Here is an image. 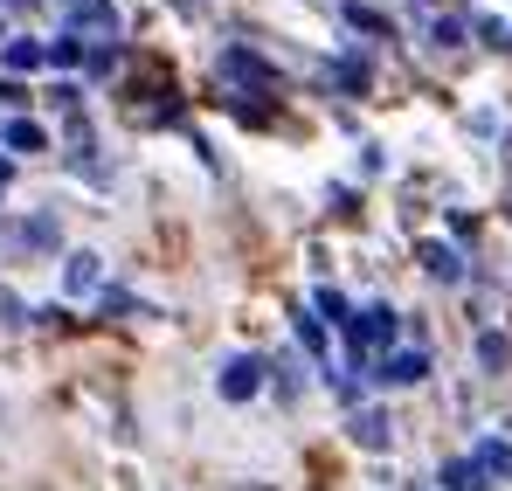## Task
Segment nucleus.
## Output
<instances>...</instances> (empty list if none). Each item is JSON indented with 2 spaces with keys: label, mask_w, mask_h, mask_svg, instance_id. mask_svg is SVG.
<instances>
[{
  "label": "nucleus",
  "mask_w": 512,
  "mask_h": 491,
  "mask_svg": "<svg viewBox=\"0 0 512 491\" xmlns=\"http://www.w3.org/2000/svg\"><path fill=\"white\" fill-rule=\"evenodd\" d=\"M56 7H63V21H70L77 42H97V49L118 42V7L111 0H56Z\"/></svg>",
  "instance_id": "nucleus-1"
},
{
  "label": "nucleus",
  "mask_w": 512,
  "mask_h": 491,
  "mask_svg": "<svg viewBox=\"0 0 512 491\" xmlns=\"http://www.w3.org/2000/svg\"><path fill=\"white\" fill-rule=\"evenodd\" d=\"M346 332H353V353H381V346L395 339V312H388V305H367V312L346 319Z\"/></svg>",
  "instance_id": "nucleus-2"
},
{
  "label": "nucleus",
  "mask_w": 512,
  "mask_h": 491,
  "mask_svg": "<svg viewBox=\"0 0 512 491\" xmlns=\"http://www.w3.org/2000/svg\"><path fill=\"white\" fill-rule=\"evenodd\" d=\"M222 77H229V83H250L256 97H277V77L256 63L250 49H229V56H222Z\"/></svg>",
  "instance_id": "nucleus-3"
},
{
  "label": "nucleus",
  "mask_w": 512,
  "mask_h": 491,
  "mask_svg": "<svg viewBox=\"0 0 512 491\" xmlns=\"http://www.w3.org/2000/svg\"><path fill=\"white\" fill-rule=\"evenodd\" d=\"M423 374H429V360H423V353H388V360L374 367V381H388V388H416Z\"/></svg>",
  "instance_id": "nucleus-4"
},
{
  "label": "nucleus",
  "mask_w": 512,
  "mask_h": 491,
  "mask_svg": "<svg viewBox=\"0 0 512 491\" xmlns=\"http://www.w3.org/2000/svg\"><path fill=\"white\" fill-rule=\"evenodd\" d=\"M256 388H263V360H229L222 367V395L229 402H250Z\"/></svg>",
  "instance_id": "nucleus-5"
},
{
  "label": "nucleus",
  "mask_w": 512,
  "mask_h": 491,
  "mask_svg": "<svg viewBox=\"0 0 512 491\" xmlns=\"http://www.w3.org/2000/svg\"><path fill=\"white\" fill-rule=\"evenodd\" d=\"M0 139H7L14 153H42V146H49V132H42L35 118H7V125H0Z\"/></svg>",
  "instance_id": "nucleus-6"
},
{
  "label": "nucleus",
  "mask_w": 512,
  "mask_h": 491,
  "mask_svg": "<svg viewBox=\"0 0 512 491\" xmlns=\"http://www.w3.org/2000/svg\"><path fill=\"white\" fill-rule=\"evenodd\" d=\"M353 443H360V450H388V415L360 409V415H353Z\"/></svg>",
  "instance_id": "nucleus-7"
},
{
  "label": "nucleus",
  "mask_w": 512,
  "mask_h": 491,
  "mask_svg": "<svg viewBox=\"0 0 512 491\" xmlns=\"http://www.w3.org/2000/svg\"><path fill=\"white\" fill-rule=\"evenodd\" d=\"M443 491H485V464H478V457L443 464Z\"/></svg>",
  "instance_id": "nucleus-8"
},
{
  "label": "nucleus",
  "mask_w": 512,
  "mask_h": 491,
  "mask_svg": "<svg viewBox=\"0 0 512 491\" xmlns=\"http://www.w3.org/2000/svg\"><path fill=\"white\" fill-rule=\"evenodd\" d=\"M0 56H7V70H42V63H49V42H28V35H21V42H7Z\"/></svg>",
  "instance_id": "nucleus-9"
},
{
  "label": "nucleus",
  "mask_w": 512,
  "mask_h": 491,
  "mask_svg": "<svg viewBox=\"0 0 512 491\" xmlns=\"http://www.w3.org/2000/svg\"><path fill=\"white\" fill-rule=\"evenodd\" d=\"M423 270H429V277H443V284H450V277H457L464 263H457V249H450V243H423Z\"/></svg>",
  "instance_id": "nucleus-10"
},
{
  "label": "nucleus",
  "mask_w": 512,
  "mask_h": 491,
  "mask_svg": "<svg viewBox=\"0 0 512 491\" xmlns=\"http://www.w3.org/2000/svg\"><path fill=\"white\" fill-rule=\"evenodd\" d=\"M478 464H485V478H512V443H478Z\"/></svg>",
  "instance_id": "nucleus-11"
},
{
  "label": "nucleus",
  "mask_w": 512,
  "mask_h": 491,
  "mask_svg": "<svg viewBox=\"0 0 512 491\" xmlns=\"http://www.w3.org/2000/svg\"><path fill=\"white\" fill-rule=\"evenodd\" d=\"M77 56H84V42H77V35H63V42H49V63H56V70H70Z\"/></svg>",
  "instance_id": "nucleus-12"
},
{
  "label": "nucleus",
  "mask_w": 512,
  "mask_h": 491,
  "mask_svg": "<svg viewBox=\"0 0 512 491\" xmlns=\"http://www.w3.org/2000/svg\"><path fill=\"white\" fill-rule=\"evenodd\" d=\"M70 284H77V291L97 284V256H70Z\"/></svg>",
  "instance_id": "nucleus-13"
},
{
  "label": "nucleus",
  "mask_w": 512,
  "mask_h": 491,
  "mask_svg": "<svg viewBox=\"0 0 512 491\" xmlns=\"http://www.w3.org/2000/svg\"><path fill=\"white\" fill-rule=\"evenodd\" d=\"M312 305H319V319H340V326H346V298H340V291H319Z\"/></svg>",
  "instance_id": "nucleus-14"
},
{
  "label": "nucleus",
  "mask_w": 512,
  "mask_h": 491,
  "mask_svg": "<svg viewBox=\"0 0 512 491\" xmlns=\"http://www.w3.org/2000/svg\"><path fill=\"white\" fill-rule=\"evenodd\" d=\"M340 90H367V63L346 56V63H340Z\"/></svg>",
  "instance_id": "nucleus-15"
},
{
  "label": "nucleus",
  "mask_w": 512,
  "mask_h": 491,
  "mask_svg": "<svg viewBox=\"0 0 512 491\" xmlns=\"http://www.w3.org/2000/svg\"><path fill=\"white\" fill-rule=\"evenodd\" d=\"M478 353H485V367H506V360H512L506 339H478Z\"/></svg>",
  "instance_id": "nucleus-16"
},
{
  "label": "nucleus",
  "mask_w": 512,
  "mask_h": 491,
  "mask_svg": "<svg viewBox=\"0 0 512 491\" xmlns=\"http://www.w3.org/2000/svg\"><path fill=\"white\" fill-rule=\"evenodd\" d=\"M0 194H7V166H0Z\"/></svg>",
  "instance_id": "nucleus-17"
},
{
  "label": "nucleus",
  "mask_w": 512,
  "mask_h": 491,
  "mask_svg": "<svg viewBox=\"0 0 512 491\" xmlns=\"http://www.w3.org/2000/svg\"><path fill=\"white\" fill-rule=\"evenodd\" d=\"M0 7H28V0H0Z\"/></svg>",
  "instance_id": "nucleus-18"
}]
</instances>
